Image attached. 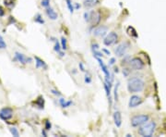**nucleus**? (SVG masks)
Wrapping results in <instances>:
<instances>
[{
  "label": "nucleus",
  "instance_id": "f257e3e1",
  "mask_svg": "<svg viewBox=\"0 0 166 137\" xmlns=\"http://www.w3.org/2000/svg\"><path fill=\"white\" fill-rule=\"evenodd\" d=\"M145 87V82L139 77H133L127 82V90L131 94L142 92Z\"/></svg>",
  "mask_w": 166,
  "mask_h": 137
},
{
  "label": "nucleus",
  "instance_id": "f03ea898",
  "mask_svg": "<svg viewBox=\"0 0 166 137\" xmlns=\"http://www.w3.org/2000/svg\"><path fill=\"white\" fill-rule=\"evenodd\" d=\"M157 124L154 120H149L139 129V134L144 137H151L156 130Z\"/></svg>",
  "mask_w": 166,
  "mask_h": 137
},
{
  "label": "nucleus",
  "instance_id": "7ed1b4c3",
  "mask_svg": "<svg viewBox=\"0 0 166 137\" xmlns=\"http://www.w3.org/2000/svg\"><path fill=\"white\" fill-rule=\"evenodd\" d=\"M149 120V116L147 114H141V115H136L134 117L131 118V126L137 128V127H140L142 126L143 124L148 122Z\"/></svg>",
  "mask_w": 166,
  "mask_h": 137
},
{
  "label": "nucleus",
  "instance_id": "20e7f679",
  "mask_svg": "<svg viewBox=\"0 0 166 137\" xmlns=\"http://www.w3.org/2000/svg\"><path fill=\"white\" fill-rule=\"evenodd\" d=\"M129 66L132 70H141L145 67L144 61L139 59V57H133L129 61Z\"/></svg>",
  "mask_w": 166,
  "mask_h": 137
},
{
  "label": "nucleus",
  "instance_id": "39448f33",
  "mask_svg": "<svg viewBox=\"0 0 166 137\" xmlns=\"http://www.w3.org/2000/svg\"><path fill=\"white\" fill-rule=\"evenodd\" d=\"M118 40V35L114 32H111L109 34H107L106 37L103 40V44H104L106 47H111V45H114Z\"/></svg>",
  "mask_w": 166,
  "mask_h": 137
},
{
  "label": "nucleus",
  "instance_id": "423d86ee",
  "mask_svg": "<svg viewBox=\"0 0 166 137\" xmlns=\"http://www.w3.org/2000/svg\"><path fill=\"white\" fill-rule=\"evenodd\" d=\"M14 60L19 62V63H20V64H22V65L28 64V63H31V62L32 61V59H31V57H26V56L24 55V54L20 53V52H16V53H15Z\"/></svg>",
  "mask_w": 166,
  "mask_h": 137
},
{
  "label": "nucleus",
  "instance_id": "0eeeda50",
  "mask_svg": "<svg viewBox=\"0 0 166 137\" xmlns=\"http://www.w3.org/2000/svg\"><path fill=\"white\" fill-rule=\"evenodd\" d=\"M13 116V109L11 107H3V109L0 110V119L2 120H7L10 119Z\"/></svg>",
  "mask_w": 166,
  "mask_h": 137
},
{
  "label": "nucleus",
  "instance_id": "6e6552de",
  "mask_svg": "<svg viewBox=\"0 0 166 137\" xmlns=\"http://www.w3.org/2000/svg\"><path fill=\"white\" fill-rule=\"evenodd\" d=\"M128 48H129V44L127 43V42H125V43H122V44H120L117 47L115 48V55L117 56V57H123L126 55V53L127 51L128 50Z\"/></svg>",
  "mask_w": 166,
  "mask_h": 137
},
{
  "label": "nucleus",
  "instance_id": "1a4fd4ad",
  "mask_svg": "<svg viewBox=\"0 0 166 137\" xmlns=\"http://www.w3.org/2000/svg\"><path fill=\"white\" fill-rule=\"evenodd\" d=\"M143 102V99L141 98L139 95H132L129 99V102H128V107H130V109H133V107H139V105H141Z\"/></svg>",
  "mask_w": 166,
  "mask_h": 137
},
{
  "label": "nucleus",
  "instance_id": "9d476101",
  "mask_svg": "<svg viewBox=\"0 0 166 137\" xmlns=\"http://www.w3.org/2000/svg\"><path fill=\"white\" fill-rule=\"evenodd\" d=\"M102 20V16L100 12H95L94 10L90 11V23L92 24V27L94 26H97L98 24L100 23Z\"/></svg>",
  "mask_w": 166,
  "mask_h": 137
},
{
  "label": "nucleus",
  "instance_id": "9b49d317",
  "mask_svg": "<svg viewBox=\"0 0 166 137\" xmlns=\"http://www.w3.org/2000/svg\"><path fill=\"white\" fill-rule=\"evenodd\" d=\"M107 32H108V27L104 25H101V26H98L93 31V34L98 37H103L107 34Z\"/></svg>",
  "mask_w": 166,
  "mask_h": 137
},
{
  "label": "nucleus",
  "instance_id": "f8f14e48",
  "mask_svg": "<svg viewBox=\"0 0 166 137\" xmlns=\"http://www.w3.org/2000/svg\"><path fill=\"white\" fill-rule=\"evenodd\" d=\"M96 60L98 61V63L100 65V67H101L102 72L104 73V77H111V73L109 72V70H108V67L103 63V61L102 60V57H95Z\"/></svg>",
  "mask_w": 166,
  "mask_h": 137
},
{
  "label": "nucleus",
  "instance_id": "ddd939ff",
  "mask_svg": "<svg viewBox=\"0 0 166 137\" xmlns=\"http://www.w3.org/2000/svg\"><path fill=\"white\" fill-rule=\"evenodd\" d=\"M45 12H46V15L48 16V18L50 20H57L58 14H57V12L53 9V7H46V10H45Z\"/></svg>",
  "mask_w": 166,
  "mask_h": 137
},
{
  "label": "nucleus",
  "instance_id": "4468645a",
  "mask_svg": "<svg viewBox=\"0 0 166 137\" xmlns=\"http://www.w3.org/2000/svg\"><path fill=\"white\" fill-rule=\"evenodd\" d=\"M114 121L115 126L117 128H120L122 125V115L120 111H115L114 113Z\"/></svg>",
  "mask_w": 166,
  "mask_h": 137
},
{
  "label": "nucleus",
  "instance_id": "2eb2a0df",
  "mask_svg": "<svg viewBox=\"0 0 166 137\" xmlns=\"http://www.w3.org/2000/svg\"><path fill=\"white\" fill-rule=\"evenodd\" d=\"M34 59H35V64H36V68L37 69H39V68L46 69L47 68V65L44 62V60L40 59L39 57H34Z\"/></svg>",
  "mask_w": 166,
  "mask_h": 137
},
{
  "label": "nucleus",
  "instance_id": "dca6fc26",
  "mask_svg": "<svg viewBox=\"0 0 166 137\" xmlns=\"http://www.w3.org/2000/svg\"><path fill=\"white\" fill-rule=\"evenodd\" d=\"M100 0H84V7H92L94 6H96L97 4H99Z\"/></svg>",
  "mask_w": 166,
  "mask_h": 137
},
{
  "label": "nucleus",
  "instance_id": "f3484780",
  "mask_svg": "<svg viewBox=\"0 0 166 137\" xmlns=\"http://www.w3.org/2000/svg\"><path fill=\"white\" fill-rule=\"evenodd\" d=\"M34 104H35V106L38 107L40 109H43L44 107V97H42V95H40V97L35 100Z\"/></svg>",
  "mask_w": 166,
  "mask_h": 137
},
{
  "label": "nucleus",
  "instance_id": "a211bd4d",
  "mask_svg": "<svg viewBox=\"0 0 166 137\" xmlns=\"http://www.w3.org/2000/svg\"><path fill=\"white\" fill-rule=\"evenodd\" d=\"M59 104L61 105V107H63V109H66V107H69L70 106L72 105L73 102L71 100H69V101H66L65 98H60L59 99Z\"/></svg>",
  "mask_w": 166,
  "mask_h": 137
},
{
  "label": "nucleus",
  "instance_id": "6ab92c4d",
  "mask_svg": "<svg viewBox=\"0 0 166 137\" xmlns=\"http://www.w3.org/2000/svg\"><path fill=\"white\" fill-rule=\"evenodd\" d=\"M127 34H129L131 37H133V38H138V34H137V31L135 30V28L134 27H132V26H129L127 28Z\"/></svg>",
  "mask_w": 166,
  "mask_h": 137
},
{
  "label": "nucleus",
  "instance_id": "aec40b11",
  "mask_svg": "<svg viewBox=\"0 0 166 137\" xmlns=\"http://www.w3.org/2000/svg\"><path fill=\"white\" fill-rule=\"evenodd\" d=\"M34 22L39 23V24H44V20L42 17V15L40 13H37L35 16H34Z\"/></svg>",
  "mask_w": 166,
  "mask_h": 137
},
{
  "label": "nucleus",
  "instance_id": "412c9836",
  "mask_svg": "<svg viewBox=\"0 0 166 137\" xmlns=\"http://www.w3.org/2000/svg\"><path fill=\"white\" fill-rule=\"evenodd\" d=\"M9 132H10V134L13 135L14 137H19V132L18 129H17L16 127H11V128H9Z\"/></svg>",
  "mask_w": 166,
  "mask_h": 137
},
{
  "label": "nucleus",
  "instance_id": "4be33fe9",
  "mask_svg": "<svg viewBox=\"0 0 166 137\" xmlns=\"http://www.w3.org/2000/svg\"><path fill=\"white\" fill-rule=\"evenodd\" d=\"M15 2L16 0H4V4L7 7H12L15 6Z\"/></svg>",
  "mask_w": 166,
  "mask_h": 137
},
{
  "label": "nucleus",
  "instance_id": "5701e85b",
  "mask_svg": "<svg viewBox=\"0 0 166 137\" xmlns=\"http://www.w3.org/2000/svg\"><path fill=\"white\" fill-rule=\"evenodd\" d=\"M61 47H62V50H66L68 49V44H66V39L65 37H62L61 38Z\"/></svg>",
  "mask_w": 166,
  "mask_h": 137
},
{
  "label": "nucleus",
  "instance_id": "b1692460",
  "mask_svg": "<svg viewBox=\"0 0 166 137\" xmlns=\"http://www.w3.org/2000/svg\"><path fill=\"white\" fill-rule=\"evenodd\" d=\"M66 6H68V10L70 13H73L74 12V7L72 5V1L71 0H66Z\"/></svg>",
  "mask_w": 166,
  "mask_h": 137
},
{
  "label": "nucleus",
  "instance_id": "393cba45",
  "mask_svg": "<svg viewBox=\"0 0 166 137\" xmlns=\"http://www.w3.org/2000/svg\"><path fill=\"white\" fill-rule=\"evenodd\" d=\"M54 49H55V51L56 53L59 54L62 50V47H61V45L59 44V42L58 41H56V44H55V47H54Z\"/></svg>",
  "mask_w": 166,
  "mask_h": 137
},
{
  "label": "nucleus",
  "instance_id": "a878e982",
  "mask_svg": "<svg viewBox=\"0 0 166 137\" xmlns=\"http://www.w3.org/2000/svg\"><path fill=\"white\" fill-rule=\"evenodd\" d=\"M119 84H120V82H117V84H116V85L114 86V100L115 101H117L118 100V87H119Z\"/></svg>",
  "mask_w": 166,
  "mask_h": 137
},
{
  "label": "nucleus",
  "instance_id": "bb28decb",
  "mask_svg": "<svg viewBox=\"0 0 166 137\" xmlns=\"http://www.w3.org/2000/svg\"><path fill=\"white\" fill-rule=\"evenodd\" d=\"M7 48V44L4 41V38L0 35V49H6Z\"/></svg>",
  "mask_w": 166,
  "mask_h": 137
},
{
  "label": "nucleus",
  "instance_id": "cd10ccee",
  "mask_svg": "<svg viewBox=\"0 0 166 137\" xmlns=\"http://www.w3.org/2000/svg\"><path fill=\"white\" fill-rule=\"evenodd\" d=\"M41 5H42V7H44L46 9V7H48L50 6V0H42Z\"/></svg>",
  "mask_w": 166,
  "mask_h": 137
},
{
  "label": "nucleus",
  "instance_id": "c85d7f7f",
  "mask_svg": "<svg viewBox=\"0 0 166 137\" xmlns=\"http://www.w3.org/2000/svg\"><path fill=\"white\" fill-rule=\"evenodd\" d=\"M84 20H85V22L90 23V11L85 12V13H84Z\"/></svg>",
  "mask_w": 166,
  "mask_h": 137
},
{
  "label": "nucleus",
  "instance_id": "c756f323",
  "mask_svg": "<svg viewBox=\"0 0 166 137\" xmlns=\"http://www.w3.org/2000/svg\"><path fill=\"white\" fill-rule=\"evenodd\" d=\"M85 82L86 84H90L91 82V76L89 72H87L86 75H85Z\"/></svg>",
  "mask_w": 166,
  "mask_h": 137
},
{
  "label": "nucleus",
  "instance_id": "7c9ffc66",
  "mask_svg": "<svg viewBox=\"0 0 166 137\" xmlns=\"http://www.w3.org/2000/svg\"><path fill=\"white\" fill-rule=\"evenodd\" d=\"M51 127H52V124H51V122L49 121V120H46V121H45V130L46 131H49L50 129H51Z\"/></svg>",
  "mask_w": 166,
  "mask_h": 137
},
{
  "label": "nucleus",
  "instance_id": "2f4dec72",
  "mask_svg": "<svg viewBox=\"0 0 166 137\" xmlns=\"http://www.w3.org/2000/svg\"><path fill=\"white\" fill-rule=\"evenodd\" d=\"M51 93H52L53 94H55V95H57V97H60V95H61V93L59 92V91L55 90V89H52V90H51Z\"/></svg>",
  "mask_w": 166,
  "mask_h": 137
},
{
  "label": "nucleus",
  "instance_id": "473e14b6",
  "mask_svg": "<svg viewBox=\"0 0 166 137\" xmlns=\"http://www.w3.org/2000/svg\"><path fill=\"white\" fill-rule=\"evenodd\" d=\"M130 73V70H128V69H124L123 70V74L125 76H128V74Z\"/></svg>",
  "mask_w": 166,
  "mask_h": 137
},
{
  "label": "nucleus",
  "instance_id": "72a5a7b5",
  "mask_svg": "<svg viewBox=\"0 0 166 137\" xmlns=\"http://www.w3.org/2000/svg\"><path fill=\"white\" fill-rule=\"evenodd\" d=\"M78 66H80V70H81V72H85L84 65H83V63H82V62H80V64H78Z\"/></svg>",
  "mask_w": 166,
  "mask_h": 137
},
{
  "label": "nucleus",
  "instance_id": "f704fd0d",
  "mask_svg": "<svg viewBox=\"0 0 166 137\" xmlns=\"http://www.w3.org/2000/svg\"><path fill=\"white\" fill-rule=\"evenodd\" d=\"M4 15H5V10H4V9L1 6H0V17H3Z\"/></svg>",
  "mask_w": 166,
  "mask_h": 137
},
{
  "label": "nucleus",
  "instance_id": "c9c22d12",
  "mask_svg": "<svg viewBox=\"0 0 166 137\" xmlns=\"http://www.w3.org/2000/svg\"><path fill=\"white\" fill-rule=\"evenodd\" d=\"M114 63H115V59L114 57H112V59H110V61H109V65L112 66V65H114Z\"/></svg>",
  "mask_w": 166,
  "mask_h": 137
},
{
  "label": "nucleus",
  "instance_id": "e433bc0d",
  "mask_svg": "<svg viewBox=\"0 0 166 137\" xmlns=\"http://www.w3.org/2000/svg\"><path fill=\"white\" fill-rule=\"evenodd\" d=\"M102 50H103V52H104V53L106 54V55H109V56L111 55V53H110V51H109V50H107V49H106V48H103V49H102Z\"/></svg>",
  "mask_w": 166,
  "mask_h": 137
},
{
  "label": "nucleus",
  "instance_id": "4c0bfd02",
  "mask_svg": "<svg viewBox=\"0 0 166 137\" xmlns=\"http://www.w3.org/2000/svg\"><path fill=\"white\" fill-rule=\"evenodd\" d=\"M42 134H43V135H44V136H45V137L47 136V134H46V130H45V129H44V130H43V132H42Z\"/></svg>",
  "mask_w": 166,
  "mask_h": 137
},
{
  "label": "nucleus",
  "instance_id": "58836bf2",
  "mask_svg": "<svg viewBox=\"0 0 166 137\" xmlns=\"http://www.w3.org/2000/svg\"><path fill=\"white\" fill-rule=\"evenodd\" d=\"M80 6L78 5V3H75V9H80Z\"/></svg>",
  "mask_w": 166,
  "mask_h": 137
},
{
  "label": "nucleus",
  "instance_id": "ea45409f",
  "mask_svg": "<svg viewBox=\"0 0 166 137\" xmlns=\"http://www.w3.org/2000/svg\"><path fill=\"white\" fill-rule=\"evenodd\" d=\"M131 136H132V134H127V137H131Z\"/></svg>",
  "mask_w": 166,
  "mask_h": 137
}]
</instances>
